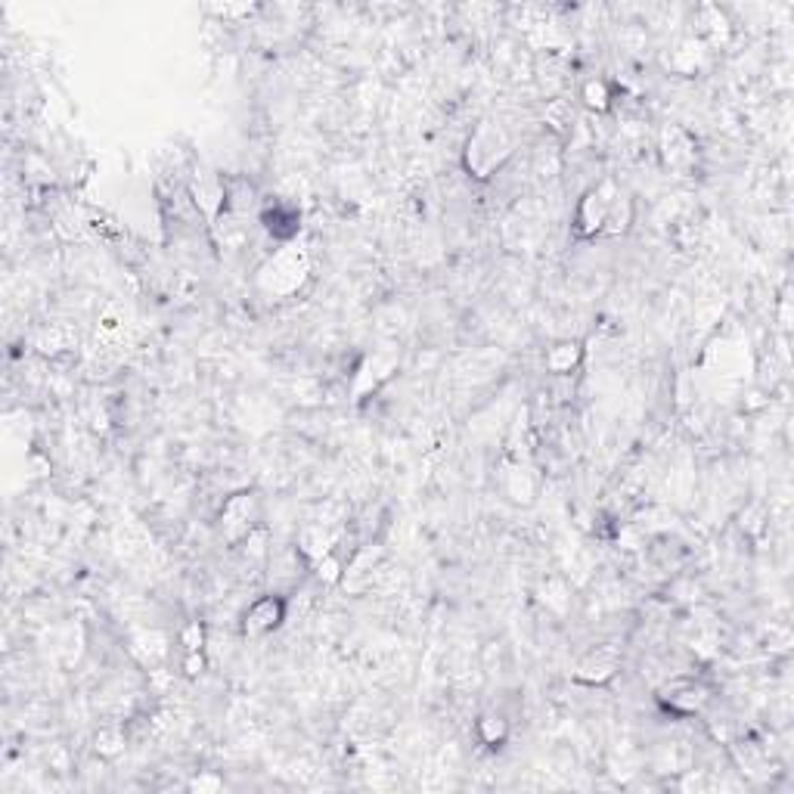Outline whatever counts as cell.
Returning a JSON list of instances; mask_svg holds the SVG:
<instances>
[{"label":"cell","mask_w":794,"mask_h":794,"mask_svg":"<svg viewBox=\"0 0 794 794\" xmlns=\"http://www.w3.org/2000/svg\"><path fill=\"white\" fill-rule=\"evenodd\" d=\"M258 217L273 239H292V236L298 233V227H301V214H298L295 205H285V202H279V198L261 205Z\"/></svg>","instance_id":"cell-1"},{"label":"cell","mask_w":794,"mask_h":794,"mask_svg":"<svg viewBox=\"0 0 794 794\" xmlns=\"http://www.w3.org/2000/svg\"><path fill=\"white\" fill-rule=\"evenodd\" d=\"M283 599L279 596H264V599L252 602L245 611V633H270L283 620Z\"/></svg>","instance_id":"cell-2"},{"label":"cell","mask_w":794,"mask_h":794,"mask_svg":"<svg viewBox=\"0 0 794 794\" xmlns=\"http://www.w3.org/2000/svg\"><path fill=\"white\" fill-rule=\"evenodd\" d=\"M478 738H481V744H487V748H500L502 742H506V736H509V726H506V720L502 717H494V713H490V717H481L478 720Z\"/></svg>","instance_id":"cell-3"},{"label":"cell","mask_w":794,"mask_h":794,"mask_svg":"<svg viewBox=\"0 0 794 794\" xmlns=\"http://www.w3.org/2000/svg\"><path fill=\"white\" fill-rule=\"evenodd\" d=\"M583 97H587V103L599 112H605L608 105H611V93H608L605 81H589V84L583 87Z\"/></svg>","instance_id":"cell-4"}]
</instances>
